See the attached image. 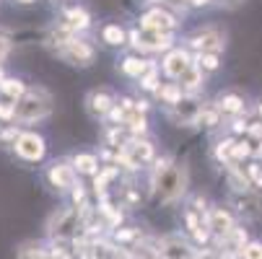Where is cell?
<instances>
[{
	"mask_svg": "<svg viewBox=\"0 0 262 259\" xmlns=\"http://www.w3.org/2000/svg\"><path fill=\"white\" fill-rule=\"evenodd\" d=\"M0 76H3V70H0Z\"/></svg>",
	"mask_w": 262,
	"mask_h": 259,
	"instance_id": "b9f144b4",
	"label": "cell"
},
{
	"mask_svg": "<svg viewBox=\"0 0 262 259\" xmlns=\"http://www.w3.org/2000/svg\"><path fill=\"white\" fill-rule=\"evenodd\" d=\"M249 176L262 187V166H259V163H252V166H249Z\"/></svg>",
	"mask_w": 262,
	"mask_h": 259,
	"instance_id": "4dcf8cb0",
	"label": "cell"
},
{
	"mask_svg": "<svg viewBox=\"0 0 262 259\" xmlns=\"http://www.w3.org/2000/svg\"><path fill=\"white\" fill-rule=\"evenodd\" d=\"M236 205H239V210H242L244 215H249V218H257V215H259V207H262L259 197H249V195L239 197V200H236Z\"/></svg>",
	"mask_w": 262,
	"mask_h": 259,
	"instance_id": "9a60e30c",
	"label": "cell"
},
{
	"mask_svg": "<svg viewBox=\"0 0 262 259\" xmlns=\"http://www.w3.org/2000/svg\"><path fill=\"white\" fill-rule=\"evenodd\" d=\"M130 127H133V132H143L145 130V120L140 114H133L130 117Z\"/></svg>",
	"mask_w": 262,
	"mask_h": 259,
	"instance_id": "f546056e",
	"label": "cell"
},
{
	"mask_svg": "<svg viewBox=\"0 0 262 259\" xmlns=\"http://www.w3.org/2000/svg\"><path fill=\"white\" fill-rule=\"evenodd\" d=\"M200 259H210V256H208V254H205V256H200Z\"/></svg>",
	"mask_w": 262,
	"mask_h": 259,
	"instance_id": "ab89813d",
	"label": "cell"
},
{
	"mask_svg": "<svg viewBox=\"0 0 262 259\" xmlns=\"http://www.w3.org/2000/svg\"><path fill=\"white\" fill-rule=\"evenodd\" d=\"M190 3H195V6H205L208 0H190Z\"/></svg>",
	"mask_w": 262,
	"mask_h": 259,
	"instance_id": "8d00e7d4",
	"label": "cell"
},
{
	"mask_svg": "<svg viewBox=\"0 0 262 259\" xmlns=\"http://www.w3.org/2000/svg\"><path fill=\"white\" fill-rule=\"evenodd\" d=\"M122 67H125L127 76H135V78H140L143 73H145V62H140V60H135V57H127Z\"/></svg>",
	"mask_w": 262,
	"mask_h": 259,
	"instance_id": "44dd1931",
	"label": "cell"
},
{
	"mask_svg": "<svg viewBox=\"0 0 262 259\" xmlns=\"http://www.w3.org/2000/svg\"><path fill=\"white\" fill-rule=\"evenodd\" d=\"M138 236V231H120L117 233V239H122V241H130V239H135Z\"/></svg>",
	"mask_w": 262,
	"mask_h": 259,
	"instance_id": "836d02e7",
	"label": "cell"
},
{
	"mask_svg": "<svg viewBox=\"0 0 262 259\" xmlns=\"http://www.w3.org/2000/svg\"><path fill=\"white\" fill-rule=\"evenodd\" d=\"M161 256H164V259H190V256H192V249L187 246L182 239L171 236V239H166V241L161 244Z\"/></svg>",
	"mask_w": 262,
	"mask_h": 259,
	"instance_id": "9c48e42d",
	"label": "cell"
},
{
	"mask_svg": "<svg viewBox=\"0 0 262 259\" xmlns=\"http://www.w3.org/2000/svg\"><path fill=\"white\" fill-rule=\"evenodd\" d=\"M244 156H249V145H247V143L234 145V158H244Z\"/></svg>",
	"mask_w": 262,
	"mask_h": 259,
	"instance_id": "1f68e13d",
	"label": "cell"
},
{
	"mask_svg": "<svg viewBox=\"0 0 262 259\" xmlns=\"http://www.w3.org/2000/svg\"><path fill=\"white\" fill-rule=\"evenodd\" d=\"M39 256H42V251H39V246H34V244H26V246L18 249V259H39Z\"/></svg>",
	"mask_w": 262,
	"mask_h": 259,
	"instance_id": "484cf974",
	"label": "cell"
},
{
	"mask_svg": "<svg viewBox=\"0 0 262 259\" xmlns=\"http://www.w3.org/2000/svg\"><path fill=\"white\" fill-rule=\"evenodd\" d=\"M200 114H203V109H200V104H198L195 99H182V101L174 106L171 120L179 122V125H192V122L200 120Z\"/></svg>",
	"mask_w": 262,
	"mask_h": 259,
	"instance_id": "8992f818",
	"label": "cell"
},
{
	"mask_svg": "<svg viewBox=\"0 0 262 259\" xmlns=\"http://www.w3.org/2000/svg\"><path fill=\"white\" fill-rule=\"evenodd\" d=\"M68 21H70V29H86L89 26V13L83 8H70Z\"/></svg>",
	"mask_w": 262,
	"mask_h": 259,
	"instance_id": "e0dca14e",
	"label": "cell"
},
{
	"mask_svg": "<svg viewBox=\"0 0 262 259\" xmlns=\"http://www.w3.org/2000/svg\"><path fill=\"white\" fill-rule=\"evenodd\" d=\"M133 44L135 47H148V50H161L169 44V34L156 31V29H143L133 34Z\"/></svg>",
	"mask_w": 262,
	"mask_h": 259,
	"instance_id": "52a82bcc",
	"label": "cell"
},
{
	"mask_svg": "<svg viewBox=\"0 0 262 259\" xmlns=\"http://www.w3.org/2000/svg\"><path fill=\"white\" fill-rule=\"evenodd\" d=\"M0 91L8 93V96H13V99H21V96H24V83L11 78V81H3V83H0Z\"/></svg>",
	"mask_w": 262,
	"mask_h": 259,
	"instance_id": "ffe728a7",
	"label": "cell"
},
{
	"mask_svg": "<svg viewBox=\"0 0 262 259\" xmlns=\"http://www.w3.org/2000/svg\"><path fill=\"white\" fill-rule=\"evenodd\" d=\"M122 39H125V34H122L120 26H106L104 29V42L106 44H122Z\"/></svg>",
	"mask_w": 262,
	"mask_h": 259,
	"instance_id": "7402d4cb",
	"label": "cell"
},
{
	"mask_svg": "<svg viewBox=\"0 0 262 259\" xmlns=\"http://www.w3.org/2000/svg\"><path fill=\"white\" fill-rule=\"evenodd\" d=\"M16 151H18V156H21V158H26V161H39V158L45 156V140H42L39 135L26 132V135H21V137H18Z\"/></svg>",
	"mask_w": 262,
	"mask_h": 259,
	"instance_id": "277c9868",
	"label": "cell"
},
{
	"mask_svg": "<svg viewBox=\"0 0 262 259\" xmlns=\"http://www.w3.org/2000/svg\"><path fill=\"white\" fill-rule=\"evenodd\" d=\"M192 47H203V50H221V39L213 36L210 31H200L195 39H192Z\"/></svg>",
	"mask_w": 262,
	"mask_h": 259,
	"instance_id": "2e32d148",
	"label": "cell"
},
{
	"mask_svg": "<svg viewBox=\"0 0 262 259\" xmlns=\"http://www.w3.org/2000/svg\"><path fill=\"white\" fill-rule=\"evenodd\" d=\"M257 156H259V158H262V148H259V151H257Z\"/></svg>",
	"mask_w": 262,
	"mask_h": 259,
	"instance_id": "74e56055",
	"label": "cell"
},
{
	"mask_svg": "<svg viewBox=\"0 0 262 259\" xmlns=\"http://www.w3.org/2000/svg\"><path fill=\"white\" fill-rule=\"evenodd\" d=\"M259 114H262V106H259Z\"/></svg>",
	"mask_w": 262,
	"mask_h": 259,
	"instance_id": "60d3db41",
	"label": "cell"
},
{
	"mask_svg": "<svg viewBox=\"0 0 262 259\" xmlns=\"http://www.w3.org/2000/svg\"><path fill=\"white\" fill-rule=\"evenodd\" d=\"M68 60H76V62H81V65H89L91 60H94V52H91V47L89 44H83V42H70L68 44V50L62 52Z\"/></svg>",
	"mask_w": 262,
	"mask_h": 259,
	"instance_id": "7c38bea8",
	"label": "cell"
},
{
	"mask_svg": "<svg viewBox=\"0 0 262 259\" xmlns=\"http://www.w3.org/2000/svg\"><path fill=\"white\" fill-rule=\"evenodd\" d=\"M200 125H205V127H213L215 122H218V112H210V109H208V112H203L200 114V120H198Z\"/></svg>",
	"mask_w": 262,
	"mask_h": 259,
	"instance_id": "f1b7e54d",
	"label": "cell"
},
{
	"mask_svg": "<svg viewBox=\"0 0 262 259\" xmlns=\"http://www.w3.org/2000/svg\"><path fill=\"white\" fill-rule=\"evenodd\" d=\"M179 81H182L179 86H184V88H190V91H192V88H198V86L203 83V76H200V70H198V67H190Z\"/></svg>",
	"mask_w": 262,
	"mask_h": 259,
	"instance_id": "ac0fdd59",
	"label": "cell"
},
{
	"mask_svg": "<svg viewBox=\"0 0 262 259\" xmlns=\"http://www.w3.org/2000/svg\"><path fill=\"white\" fill-rule=\"evenodd\" d=\"M161 96H164L171 106H177V104L182 101V86H166V88H161Z\"/></svg>",
	"mask_w": 262,
	"mask_h": 259,
	"instance_id": "603a6c76",
	"label": "cell"
},
{
	"mask_svg": "<svg viewBox=\"0 0 262 259\" xmlns=\"http://www.w3.org/2000/svg\"><path fill=\"white\" fill-rule=\"evenodd\" d=\"M21 3H34V0H21Z\"/></svg>",
	"mask_w": 262,
	"mask_h": 259,
	"instance_id": "f35d334b",
	"label": "cell"
},
{
	"mask_svg": "<svg viewBox=\"0 0 262 259\" xmlns=\"http://www.w3.org/2000/svg\"><path fill=\"white\" fill-rule=\"evenodd\" d=\"M190 67H192V65H190V57H187L182 50L171 52V55L164 60V70H166V76H171V78H182Z\"/></svg>",
	"mask_w": 262,
	"mask_h": 259,
	"instance_id": "ba28073f",
	"label": "cell"
},
{
	"mask_svg": "<svg viewBox=\"0 0 262 259\" xmlns=\"http://www.w3.org/2000/svg\"><path fill=\"white\" fill-rule=\"evenodd\" d=\"M143 29H156V31H169L174 29V18L164 11H151L143 16Z\"/></svg>",
	"mask_w": 262,
	"mask_h": 259,
	"instance_id": "8fae6325",
	"label": "cell"
},
{
	"mask_svg": "<svg viewBox=\"0 0 262 259\" xmlns=\"http://www.w3.org/2000/svg\"><path fill=\"white\" fill-rule=\"evenodd\" d=\"M242 256L244 259H262V244H247V246H242Z\"/></svg>",
	"mask_w": 262,
	"mask_h": 259,
	"instance_id": "d4e9b609",
	"label": "cell"
},
{
	"mask_svg": "<svg viewBox=\"0 0 262 259\" xmlns=\"http://www.w3.org/2000/svg\"><path fill=\"white\" fill-rule=\"evenodd\" d=\"M151 156H154V148H151V143H145V140H133L130 145H125V151H122V161L130 169L140 166L143 161H151Z\"/></svg>",
	"mask_w": 262,
	"mask_h": 259,
	"instance_id": "5b68a950",
	"label": "cell"
},
{
	"mask_svg": "<svg viewBox=\"0 0 262 259\" xmlns=\"http://www.w3.org/2000/svg\"><path fill=\"white\" fill-rule=\"evenodd\" d=\"M112 109V96L106 91H94L89 96V112L91 114H106Z\"/></svg>",
	"mask_w": 262,
	"mask_h": 259,
	"instance_id": "5bb4252c",
	"label": "cell"
},
{
	"mask_svg": "<svg viewBox=\"0 0 262 259\" xmlns=\"http://www.w3.org/2000/svg\"><path fill=\"white\" fill-rule=\"evenodd\" d=\"M143 86H145V88H156V76H154V73L143 78Z\"/></svg>",
	"mask_w": 262,
	"mask_h": 259,
	"instance_id": "d6a6232c",
	"label": "cell"
},
{
	"mask_svg": "<svg viewBox=\"0 0 262 259\" xmlns=\"http://www.w3.org/2000/svg\"><path fill=\"white\" fill-rule=\"evenodd\" d=\"M210 228H213L215 233H231V231H234V223H231V215H229L226 210H221V207H215V210L210 213Z\"/></svg>",
	"mask_w": 262,
	"mask_h": 259,
	"instance_id": "4fadbf2b",
	"label": "cell"
},
{
	"mask_svg": "<svg viewBox=\"0 0 262 259\" xmlns=\"http://www.w3.org/2000/svg\"><path fill=\"white\" fill-rule=\"evenodd\" d=\"M221 112H229V114L242 112V99H239V96H234V93L223 96V99H221Z\"/></svg>",
	"mask_w": 262,
	"mask_h": 259,
	"instance_id": "d6986e66",
	"label": "cell"
},
{
	"mask_svg": "<svg viewBox=\"0 0 262 259\" xmlns=\"http://www.w3.org/2000/svg\"><path fill=\"white\" fill-rule=\"evenodd\" d=\"M11 114H13V112H11V109H8V106H3V104H0V117H3V120H6V117H11Z\"/></svg>",
	"mask_w": 262,
	"mask_h": 259,
	"instance_id": "d590c367",
	"label": "cell"
},
{
	"mask_svg": "<svg viewBox=\"0 0 262 259\" xmlns=\"http://www.w3.org/2000/svg\"><path fill=\"white\" fill-rule=\"evenodd\" d=\"M234 145H236L234 140H226V143H221V145H218V151H215V156H218V158H223V156H229V153L234 156Z\"/></svg>",
	"mask_w": 262,
	"mask_h": 259,
	"instance_id": "83f0119b",
	"label": "cell"
},
{
	"mask_svg": "<svg viewBox=\"0 0 262 259\" xmlns=\"http://www.w3.org/2000/svg\"><path fill=\"white\" fill-rule=\"evenodd\" d=\"M50 181L55 184L57 190H68L76 184V176H73V169L68 163H55L52 171H50Z\"/></svg>",
	"mask_w": 262,
	"mask_h": 259,
	"instance_id": "30bf717a",
	"label": "cell"
},
{
	"mask_svg": "<svg viewBox=\"0 0 262 259\" xmlns=\"http://www.w3.org/2000/svg\"><path fill=\"white\" fill-rule=\"evenodd\" d=\"M200 67H203V70H215V67H218V55H215V52L203 55V57H200Z\"/></svg>",
	"mask_w": 262,
	"mask_h": 259,
	"instance_id": "4316f807",
	"label": "cell"
},
{
	"mask_svg": "<svg viewBox=\"0 0 262 259\" xmlns=\"http://www.w3.org/2000/svg\"><path fill=\"white\" fill-rule=\"evenodd\" d=\"M50 112V96L42 88H34L29 93H24L13 109V117L21 122H34V120H42Z\"/></svg>",
	"mask_w": 262,
	"mask_h": 259,
	"instance_id": "6da1fadb",
	"label": "cell"
},
{
	"mask_svg": "<svg viewBox=\"0 0 262 259\" xmlns=\"http://www.w3.org/2000/svg\"><path fill=\"white\" fill-rule=\"evenodd\" d=\"M8 52V39H3V36H0V57H3Z\"/></svg>",
	"mask_w": 262,
	"mask_h": 259,
	"instance_id": "e575fe53",
	"label": "cell"
},
{
	"mask_svg": "<svg viewBox=\"0 0 262 259\" xmlns=\"http://www.w3.org/2000/svg\"><path fill=\"white\" fill-rule=\"evenodd\" d=\"M156 192L161 202H174L184 192V169L159 163V181H156Z\"/></svg>",
	"mask_w": 262,
	"mask_h": 259,
	"instance_id": "7a4b0ae2",
	"label": "cell"
},
{
	"mask_svg": "<svg viewBox=\"0 0 262 259\" xmlns=\"http://www.w3.org/2000/svg\"><path fill=\"white\" fill-rule=\"evenodd\" d=\"M76 166L83 174H94L96 171V158L94 156H76Z\"/></svg>",
	"mask_w": 262,
	"mask_h": 259,
	"instance_id": "cb8c5ba5",
	"label": "cell"
},
{
	"mask_svg": "<svg viewBox=\"0 0 262 259\" xmlns=\"http://www.w3.org/2000/svg\"><path fill=\"white\" fill-rule=\"evenodd\" d=\"M83 226V220L76 210H60L50 218V223H47V231L52 236H60V239H70V236H78Z\"/></svg>",
	"mask_w": 262,
	"mask_h": 259,
	"instance_id": "3957f363",
	"label": "cell"
}]
</instances>
